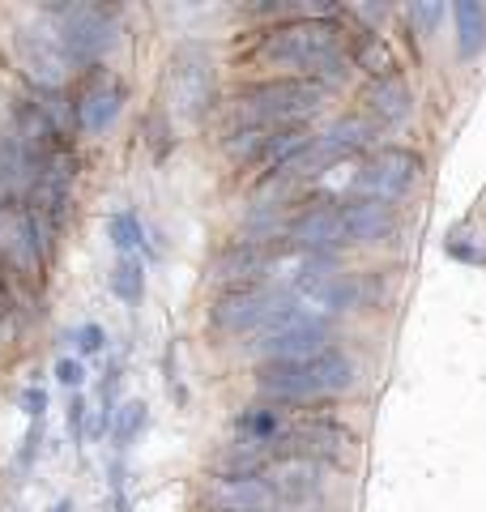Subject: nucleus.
I'll use <instances>...</instances> for the list:
<instances>
[{
    "label": "nucleus",
    "instance_id": "6ab92c4d",
    "mask_svg": "<svg viewBox=\"0 0 486 512\" xmlns=\"http://www.w3.org/2000/svg\"><path fill=\"white\" fill-rule=\"evenodd\" d=\"M69 342H73V355H77V359H90V355H103L111 338H107V329H103V325L86 320V325H77V329L69 333Z\"/></svg>",
    "mask_w": 486,
    "mask_h": 512
},
{
    "label": "nucleus",
    "instance_id": "412c9836",
    "mask_svg": "<svg viewBox=\"0 0 486 512\" xmlns=\"http://www.w3.org/2000/svg\"><path fill=\"white\" fill-rule=\"evenodd\" d=\"M64 427H69V440L73 448H81L90 440V406L81 393H69V410H64Z\"/></svg>",
    "mask_w": 486,
    "mask_h": 512
},
{
    "label": "nucleus",
    "instance_id": "0eeeda50",
    "mask_svg": "<svg viewBox=\"0 0 486 512\" xmlns=\"http://www.w3.org/2000/svg\"><path fill=\"white\" fill-rule=\"evenodd\" d=\"M201 512H286L265 470H218L201 483Z\"/></svg>",
    "mask_w": 486,
    "mask_h": 512
},
{
    "label": "nucleus",
    "instance_id": "4468645a",
    "mask_svg": "<svg viewBox=\"0 0 486 512\" xmlns=\"http://www.w3.org/2000/svg\"><path fill=\"white\" fill-rule=\"evenodd\" d=\"M350 64H354V69H363L371 82H376V77H393L397 73L393 47L380 39V30H354V39H350Z\"/></svg>",
    "mask_w": 486,
    "mask_h": 512
},
{
    "label": "nucleus",
    "instance_id": "9d476101",
    "mask_svg": "<svg viewBox=\"0 0 486 512\" xmlns=\"http://www.w3.org/2000/svg\"><path fill=\"white\" fill-rule=\"evenodd\" d=\"M282 239L290 248H299V252H337V248H346L342 197H329V192L307 197L282 227Z\"/></svg>",
    "mask_w": 486,
    "mask_h": 512
},
{
    "label": "nucleus",
    "instance_id": "1a4fd4ad",
    "mask_svg": "<svg viewBox=\"0 0 486 512\" xmlns=\"http://www.w3.org/2000/svg\"><path fill=\"white\" fill-rule=\"evenodd\" d=\"M167 107L180 120H201L214 107V64L201 43L175 47V56L167 64Z\"/></svg>",
    "mask_w": 486,
    "mask_h": 512
},
{
    "label": "nucleus",
    "instance_id": "393cba45",
    "mask_svg": "<svg viewBox=\"0 0 486 512\" xmlns=\"http://www.w3.org/2000/svg\"><path fill=\"white\" fill-rule=\"evenodd\" d=\"M22 414H26V423H43L47 419V389L43 384H26L22 389Z\"/></svg>",
    "mask_w": 486,
    "mask_h": 512
},
{
    "label": "nucleus",
    "instance_id": "dca6fc26",
    "mask_svg": "<svg viewBox=\"0 0 486 512\" xmlns=\"http://www.w3.org/2000/svg\"><path fill=\"white\" fill-rule=\"evenodd\" d=\"M107 291L128 308H137L145 299V256H116V265L107 274Z\"/></svg>",
    "mask_w": 486,
    "mask_h": 512
},
{
    "label": "nucleus",
    "instance_id": "7ed1b4c3",
    "mask_svg": "<svg viewBox=\"0 0 486 512\" xmlns=\"http://www.w3.org/2000/svg\"><path fill=\"white\" fill-rule=\"evenodd\" d=\"M329 90L307 77H265L231 94V128H295L307 124Z\"/></svg>",
    "mask_w": 486,
    "mask_h": 512
},
{
    "label": "nucleus",
    "instance_id": "a211bd4d",
    "mask_svg": "<svg viewBox=\"0 0 486 512\" xmlns=\"http://www.w3.org/2000/svg\"><path fill=\"white\" fill-rule=\"evenodd\" d=\"M145 427H150V406H145L141 397H128V402L116 410V423H111V444H116V453L133 448Z\"/></svg>",
    "mask_w": 486,
    "mask_h": 512
},
{
    "label": "nucleus",
    "instance_id": "a878e982",
    "mask_svg": "<svg viewBox=\"0 0 486 512\" xmlns=\"http://www.w3.org/2000/svg\"><path fill=\"white\" fill-rule=\"evenodd\" d=\"M52 512H77V504H73V495H60V500L52 504Z\"/></svg>",
    "mask_w": 486,
    "mask_h": 512
},
{
    "label": "nucleus",
    "instance_id": "5701e85b",
    "mask_svg": "<svg viewBox=\"0 0 486 512\" xmlns=\"http://www.w3.org/2000/svg\"><path fill=\"white\" fill-rule=\"evenodd\" d=\"M56 384L60 389H69V393H81L86 389V363H81L77 355L56 359Z\"/></svg>",
    "mask_w": 486,
    "mask_h": 512
},
{
    "label": "nucleus",
    "instance_id": "f03ea898",
    "mask_svg": "<svg viewBox=\"0 0 486 512\" xmlns=\"http://www.w3.org/2000/svg\"><path fill=\"white\" fill-rule=\"evenodd\" d=\"M359 384V363L346 350H324L299 363H261L256 367V397L290 410H312L320 402L350 393Z\"/></svg>",
    "mask_w": 486,
    "mask_h": 512
},
{
    "label": "nucleus",
    "instance_id": "ddd939ff",
    "mask_svg": "<svg viewBox=\"0 0 486 512\" xmlns=\"http://www.w3.org/2000/svg\"><path fill=\"white\" fill-rule=\"evenodd\" d=\"M124 103H128V90H124V82H116V77H111V82L90 86L77 99V107H73V128L81 137H103L107 128L120 120Z\"/></svg>",
    "mask_w": 486,
    "mask_h": 512
},
{
    "label": "nucleus",
    "instance_id": "423d86ee",
    "mask_svg": "<svg viewBox=\"0 0 486 512\" xmlns=\"http://www.w3.org/2000/svg\"><path fill=\"white\" fill-rule=\"evenodd\" d=\"M286 291L269 282L256 286H231V291H218L209 303V325H214L222 338H248V333H265L273 312L282 308Z\"/></svg>",
    "mask_w": 486,
    "mask_h": 512
},
{
    "label": "nucleus",
    "instance_id": "6e6552de",
    "mask_svg": "<svg viewBox=\"0 0 486 512\" xmlns=\"http://www.w3.org/2000/svg\"><path fill=\"white\" fill-rule=\"evenodd\" d=\"M13 47H18V60L26 77L35 82L39 94H60L69 86L73 77V64H69V52H64V43L56 35V26L39 13V22H26L18 26V35H13Z\"/></svg>",
    "mask_w": 486,
    "mask_h": 512
},
{
    "label": "nucleus",
    "instance_id": "4be33fe9",
    "mask_svg": "<svg viewBox=\"0 0 486 512\" xmlns=\"http://www.w3.org/2000/svg\"><path fill=\"white\" fill-rule=\"evenodd\" d=\"M444 13H448L444 5H410V9H405V22H410V26H414L423 39H431L435 30H440Z\"/></svg>",
    "mask_w": 486,
    "mask_h": 512
},
{
    "label": "nucleus",
    "instance_id": "f8f14e48",
    "mask_svg": "<svg viewBox=\"0 0 486 512\" xmlns=\"http://www.w3.org/2000/svg\"><path fill=\"white\" fill-rule=\"evenodd\" d=\"M397 205L384 201H363V197H342V231L346 244L354 248H376L397 235Z\"/></svg>",
    "mask_w": 486,
    "mask_h": 512
},
{
    "label": "nucleus",
    "instance_id": "2eb2a0df",
    "mask_svg": "<svg viewBox=\"0 0 486 512\" xmlns=\"http://www.w3.org/2000/svg\"><path fill=\"white\" fill-rule=\"evenodd\" d=\"M452 22H457V56L478 60L486 52V9L478 0H457L452 5Z\"/></svg>",
    "mask_w": 486,
    "mask_h": 512
},
{
    "label": "nucleus",
    "instance_id": "39448f33",
    "mask_svg": "<svg viewBox=\"0 0 486 512\" xmlns=\"http://www.w3.org/2000/svg\"><path fill=\"white\" fill-rule=\"evenodd\" d=\"M423 154L410 150V146H380L371 150L367 158H359L350 184H346V197H363V201H384V205H397L414 192V184L423 180Z\"/></svg>",
    "mask_w": 486,
    "mask_h": 512
},
{
    "label": "nucleus",
    "instance_id": "b1692460",
    "mask_svg": "<svg viewBox=\"0 0 486 512\" xmlns=\"http://www.w3.org/2000/svg\"><path fill=\"white\" fill-rule=\"evenodd\" d=\"M39 448H43V423H26V436H22V448H18V470L22 474L35 470Z\"/></svg>",
    "mask_w": 486,
    "mask_h": 512
},
{
    "label": "nucleus",
    "instance_id": "aec40b11",
    "mask_svg": "<svg viewBox=\"0 0 486 512\" xmlns=\"http://www.w3.org/2000/svg\"><path fill=\"white\" fill-rule=\"evenodd\" d=\"M107 500H111V512H133V495H128V466L124 457H116L107 466Z\"/></svg>",
    "mask_w": 486,
    "mask_h": 512
},
{
    "label": "nucleus",
    "instance_id": "f3484780",
    "mask_svg": "<svg viewBox=\"0 0 486 512\" xmlns=\"http://www.w3.org/2000/svg\"><path fill=\"white\" fill-rule=\"evenodd\" d=\"M107 239H111V248H116V256H145V252H150L145 222L133 210H116L107 218Z\"/></svg>",
    "mask_w": 486,
    "mask_h": 512
},
{
    "label": "nucleus",
    "instance_id": "9b49d317",
    "mask_svg": "<svg viewBox=\"0 0 486 512\" xmlns=\"http://www.w3.org/2000/svg\"><path fill=\"white\" fill-rule=\"evenodd\" d=\"M410 111H414V94H410V82H405L401 73L376 77V82H367L359 94V116L376 128V133H388V128L405 124Z\"/></svg>",
    "mask_w": 486,
    "mask_h": 512
},
{
    "label": "nucleus",
    "instance_id": "20e7f679",
    "mask_svg": "<svg viewBox=\"0 0 486 512\" xmlns=\"http://www.w3.org/2000/svg\"><path fill=\"white\" fill-rule=\"evenodd\" d=\"M43 18L56 26L73 73L94 69L120 39V9L111 5H56V9H43Z\"/></svg>",
    "mask_w": 486,
    "mask_h": 512
},
{
    "label": "nucleus",
    "instance_id": "f257e3e1",
    "mask_svg": "<svg viewBox=\"0 0 486 512\" xmlns=\"http://www.w3.org/2000/svg\"><path fill=\"white\" fill-rule=\"evenodd\" d=\"M354 30L337 22L333 13H303L286 18L278 26L256 30L248 47V60L261 69H278V77H307L324 90H337L346 82V60H350Z\"/></svg>",
    "mask_w": 486,
    "mask_h": 512
}]
</instances>
